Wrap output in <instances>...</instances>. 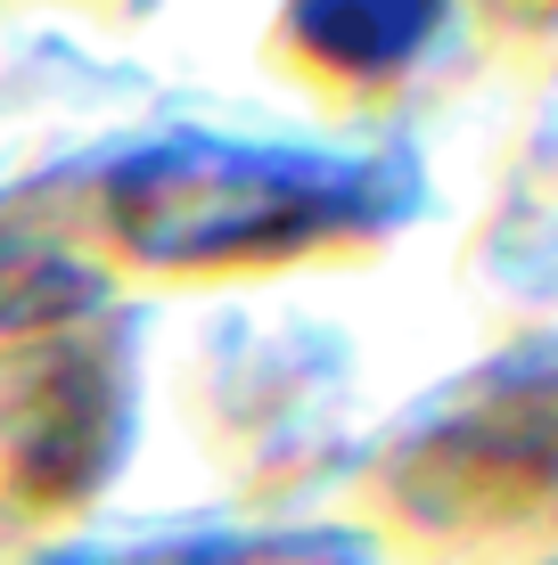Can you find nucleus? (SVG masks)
<instances>
[{
  "mask_svg": "<svg viewBox=\"0 0 558 565\" xmlns=\"http://www.w3.org/2000/svg\"><path fill=\"white\" fill-rule=\"evenodd\" d=\"M115 205H124V230L148 255H230V246H287V238L345 230L378 198L354 164L181 148L140 164Z\"/></svg>",
  "mask_w": 558,
  "mask_h": 565,
  "instance_id": "1",
  "label": "nucleus"
},
{
  "mask_svg": "<svg viewBox=\"0 0 558 565\" xmlns=\"http://www.w3.org/2000/svg\"><path fill=\"white\" fill-rule=\"evenodd\" d=\"M435 17H444V0H296V25L313 33V50L354 74L402 66Z\"/></svg>",
  "mask_w": 558,
  "mask_h": 565,
  "instance_id": "2",
  "label": "nucleus"
}]
</instances>
